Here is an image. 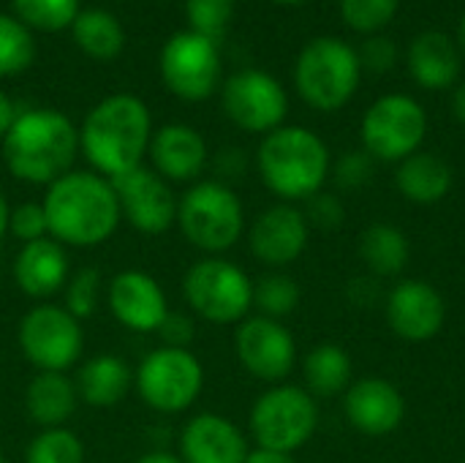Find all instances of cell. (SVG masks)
Masks as SVG:
<instances>
[{"mask_svg":"<svg viewBox=\"0 0 465 463\" xmlns=\"http://www.w3.org/2000/svg\"><path fill=\"white\" fill-rule=\"evenodd\" d=\"M49 237L65 248H98L123 224L112 180L93 169H71L41 199Z\"/></svg>","mask_w":465,"mask_h":463,"instance_id":"obj_1","label":"cell"},{"mask_svg":"<svg viewBox=\"0 0 465 463\" xmlns=\"http://www.w3.org/2000/svg\"><path fill=\"white\" fill-rule=\"evenodd\" d=\"M153 139V115L134 93L101 98L79 126V153L90 169L114 180L144 164Z\"/></svg>","mask_w":465,"mask_h":463,"instance_id":"obj_2","label":"cell"},{"mask_svg":"<svg viewBox=\"0 0 465 463\" xmlns=\"http://www.w3.org/2000/svg\"><path fill=\"white\" fill-rule=\"evenodd\" d=\"M79 128L68 115L46 106L19 109L3 136V161L11 177L27 186H52L74 169Z\"/></svg>","mask_w":465,"mask_h":463,"instance_id":"obj_3","label":"cell"},{"mask_svg":"<svg viewBox=\"0 0 465 463\" xmlns=\"http://www.w3.org/2000/svg\"><path fill=\"white\" fill-rule=\"evenodd\" d=\"M256 169L262 183L283 202L311 199L330 175V150L311 128L281 126L262 139Z\"/></svg>","mask_w":465,"mask_h":463,"instance_id":"obj_4","label":"cell"},{"mask_svg":"<svg viewBox=\"0 0 465 463\" xmlns=\"http://www.w3.org/2000/svg\"><path fill=\"white\" fill-rule=\"evenodd\" d=\"M174 226L191 248L204 257H221L245 235V210L229 183L196 180L177 199Z\"/></svg>","mask_w":465,"mask_h":463,"instance_id":"obj_5","label":"cell"},{"mask_svg":"<svg viewBox=\"0 0 465 463\" xmlns=\"http://www.w3.org/2000/svg\"><path fill=\"white\" fill-rule=\"evenodd\" d=\"M360 71L357 49L341 38L319 35L302 46L294 63V85L308 106L319 112H335L357 93Z\"/></svg>","mask_w":465,"mask_h":463,"instance_id":"obj_6","label":"cell"},{"mask_svg":"<svg viewBox=\"0 0 465 463\" xmlns=\"http://www.w3.org/2000/svg\"><path fill=\"white\" fill-rule=\"evenodd\" d=\"M183 300L210 325H240L253 308V281L223 257H202L183 276Z\"/></svg>","mask_w":465,"mask_h":463,"instance_id":"obj_7","label":"cell"},{"mask_svg":"<svg viewBox=\"0 0 465 463\" xmlns=\"http://www.w3.org/2000/svg\"><path fill=\"white\" fill-rule=\"evenodd\" d=\"M204 388V366L191 349L155 347L134 368V390L139 401L158 415L188 412Z\"/></svg>","mask_w":465,"mask_h":463,"instance_id":"obj_8","label":"cell"},{"mask_svg":"<svg viewBox=\"0 0 465 463\" xmlns=\"http://www.w3.org/2000/svg\"><path fill=\"white\" fill-rule=\"evenodd\" d=\"M319 426L316 398L297 385H272L251 407L248 428L256 448L294 453L311 442Z\"/></svg>","mask_w":465,"mask_h":463,"instance_id":"obj_9","label":"cell"},{"mask_svg":"<svg viewBox=\"0 0 465 463\" xmlns=\"http://www.w3.org/2000/svg\"><path fill=\"white\" fill-rule=\"evenodd\" d=\"M16 344L22 357L35 371L65 374L82 360L84 330L82 322L57 303H35L16 325Z\"/></svg>","mask_w":465,"mask_h":463,"instance_id":"obj_10","label":"cell"},{"mask_svg":"<svg viewBox=\"0 0 465 463\" xmlns=\"http://www.w3.org/2000/svg\"><path fill=\"white\" fill-rule=\"evenodd\" d=\"M161 79L163 87L180 101H207L221 82V52L218 44L202 33L180 30L161 49Z\"/></svg>","mask_w":465,"mask_h":463,"instance_id":"obj_11","label":"cell"},{"mask_svg":"<svg viewBox=\"0 0 465 463\" xmlns=\"http://www.w3.org/2000/svg\"><path fill=\"white\" fill-rule=\"evenodd\" d=\"M428 134V115L411 96L390 93L371 104L362 117V145L379 161H403L420 150Z\"/></svg>","mask_w":465,"mask_h":463,"instance_id":"obj_12","label":"cell"},{"mask_svg":"<svg viewBox=\"0 0 465 463\" xmlns=\"http://www.w3.org/2000/svg\"><path fill=\"white\" fill-rule=\"evenodd\" d=\"M221 104L226 117L248 134H270L283 126L289 112V96L283 85L262 71L242 68L234 71L221 90Z\"/></svg>","mask_w":465,"mask_h":463,"instance_id":"obj_13","label":"cell"},{"mask_svg":"<svg viewBox=\"0 0 465 463\" xmlns=\"http://www.w3.org/2000/svg\"><path fill=\"white\" fill-rule=\"evenodd\" d=\"M120 216L125 224H131L139 235L158 237L166 235L177 224V194L174 186L166 183L158 172L150 166H136L120 177L112 180Z\"/></svg>","mask_w":465,"mask_h":463,"instance_id":"obj_14","label":"cell"},{"mask_svg":"<svg viewBox=\"0 0 465 463\" xmlns=\"http://www.w3.org/2000/svg\"><path fill=\"white\" fill-rule=\"evenodd\" d=\"M234 352L240 366L259 382L283 385L294 371L297 344L283 322L267 317H248L234 330Z\"/></svg>","mask_w":465,"mask_h":463,"instance_id":"obj_15","label":"cell"},{"mask_svg":"<svg viewBox=\"0 0 465 463\" xmlns=\"http://www.w3.org/2000/svg\"><path fill=\"white\" fill-rule=\"evenodd\" d=\"M106 306L114 322L131 333H158L172 311L161 281L144 270L114 273L106 287Z\"/></svg>","mask_w":465,"mask_h":463,"instance_id":"obj_16","label":"cell"},{"mask_svg":"<svg viewBox=\"0 0 465 463\" xmlns=\"http://www.w3.org/2000/svg\"><path fill=\"white\" fill-rule=\"evenodd\" d=\"M308 237L311 226L305 221V213L292 202H278L251 221L248 248L262 265L278 270L302 257V251L308 248Z\"/></svg>","mask_w":465,"mask_h":463,"instance_id":"obj_17","label":"cell"},{"mask_svg":"<svg viewBox=\"0 0 465 463\" xmlns=\"http://www.w3.org/2000/svg\"><path fill=\"white\" fill-rule=\"evenodd\" d=\"M248 453V437L223 415L199 412L180 428L177 456L183 463H245Z\"/></svg>","mask_w":465,"mask_h":463,"instance_id":"obj_18","label":"cell"},{"mask_svg":"<svg viewBox=\"0 0 465 463\" xmlns=\"http://www.w3.org/2000/svg\"><path fill=\"white\" fill-rule=\"evenodd\" d=\"M387 319L395 336L406 341H430L447 322V303L436 287L420 278L401 281L387 300Z\"/></svg>","mask_w":465,"mask_h":463,"instance_id":"obj_19","label":"cell"},{"mask_svg":"<svg viewBox=\"0 0 465 463\" xmlns=\"http://www.w3.org/2000/svg\"><path fill=\"white\" fill-rule=\"evenodd\" d=\"M150 169L172 186H191L207 166V142L188 123H166L153 131L150 139Z\"/></svg>","mask_w":465,"mask_h":463,"instance_id":"obj_20","label":"cell"},{"mask_svg":"<svg viewBox=\"0 0 465 463\" xmlns=\"http://www.w3.org/2000/svg\"><path fill=\"white\" fill-rule=\"evenodd\" d=\"M68 276H71L68 248L52 237H41L19 246L11 262V278L16 289L38 303H46L49 297L60 295Z\"/></svg>","mask_w":465,"mask_h":463,"instance_id":"obj_21","label":"cell"},{"mask_svg":"<svg viewBox=\"0 0 465 463\" xmlns=\"http://www.w3.org/2000/svg\"><path fill=\"white\" fill-rule=\"evenodd\" d=\"M406 415L401 390L387 379H360L346 393V418L365 437L392 434Z\"/></svg>","mask_w":465,"mask_h":463,"instance_id":"obj_22","label":"cell"},{"mask_svg":"<svg viewBox=\"0 0 465 463\" xmlns=\"http://www.w3.org/2000/svg\"><path fill=\"white\" fill-rule=\"evenodd\" d=\"M74 388L82 404L93 409H109L125 401L134 390V368L120 355H93L76 368Z\"/></svg>","mask_w":465,"mask_h":463,"instance_id":"obj_23","label":"cell"},{"mask_svg":"<svg viewBox=\"0 0 465 463\" xmlns=\"http://www.w3.org/2000/svg\"><path fill=\"white\" fill-rule=\"evenodd\" d=\"M409 71L425 90H447L460 76V49L441 30L420 33L409 46Z\"/></svg>","mask_w":465,"mask_h":463,"instance_id":"obj_24","label":"cell"},{"mask_svg":"<svg viewBox=\"0 0 465 463\" xmlns=\"http://www.w3.org/2000/svg\"><path fill=\"white\" fill-rule=\"evenodd\" d=\"M74 379L60 371H35L25 388V412L38 428H63L76 412Z\"/></svg>","mask_w":465,"mask_h":463,"instance_id":"obj_25","label":"cell"},{"mask_svg":"<svg viewBox=\"0 0 465 463\" xmlns=\"http://www.w3.org/2000/svg\"><path fill=\"white\" fill-rule=\"evenodd\" d=\"M398 191L414 205H436L452 188V166L436 156L417 150L414 156L403 158L395 172Z\"/></svg>","mask_w":465,"mask_h":463,"instance_id":"obj_26","label":"cell"},{"mask_svg":"<svg viewBox=\"0 0 465 463\" xmlns=\"http://www.w3.org/2000/svg\"><path fill=\"white\" fill-rule=\"evenodd\" d=\"M76 46L93 60H114L125 46V30L106 8H82L71 25Z\"/></svg>","mask_w":465,"mask_h":463,"instance_id":"obj_27","label":"cell"},{"mask_svg":"<svg viewBox=\"0 0 465 463\" xmlns=\"http://www.w3.org/2000/svg\"><path fill=\"white\" fill-rule=\"evenodd\" d=\"M360 257L373 276H401L409 262V237L392 224H373L360 237Z\"/></svg>","mask_w":465,"mask_h":463,"instance_id":"obj_28","label":"cell"},{"mask_svg":"<svg viewBox=\"0 0 465 463\" xmlns=\"http://www.w3.org/2000/svg\"><path fill=\"white\" fill-rule=\"evenodd\" d=\"M305 390L316 398H332L349 388L351 379V360L343 347L338 344H319L308 352L305 363Z\"/></svg>","mask_w":465,"mask_h":463,"instance_id":"obj_29","label":"cell"},{"mask_svg":"<svg viewBox=\"0 0 465 463\" xmlns=\"http://www.w3.org/2000/svg\"><path fill=\"white\" fill-rule=\"evenodd\" d=\"M297 306H300V284L292 276L272 270L253 281V308L259 311V317L281 322L283 317L294 314Z\"/></svg>","mask_w":465,"mask_h":463,"instance_id":"obj_30","label":"cell"},{"mask_svg":"<svg viewBox=\"0 0 465 463\" xmlns=\"http://www.w3.org/2000/svg\"><path fill=\"white\" fill-rule=\"evenodd\" d=\"M16 19L30 30L44 33H60L74 25L79 8V0H11Z\"/></svg>","mask_w":465,"mask_h":463,"instance_id":"obj_31","label":"cell"},{"mask_svg":"<svg viewBox=\"0 0 465 463\" xmlns=\"http://www.w3.org/2000/svg\"><path fill=\"white\" fill-rule=\"evenodd\" d=\"M84 458L82 439L65 426L41 428L25 450V463H84Z\"/></svg>","mask_w":465,"mask_h":463,"instance_id":"obj_32","label":"cell"},{"mask_svg":"<svg viewBox=\"0 0 465 463\" xmlns=\"http://www.w3.org/2000/svg\"><path fill=\"white\" fill-rule=\"evenodd\" d=\"M35 57V41L30 30L8 14H0V76H16L30 68Z\"/></svg>","mask_w":465,"mask_h":463,"instance_id":"obj_33","label":"cell"},{"mask_svg":"<svg viewBox=\"0 0 465 463\" xmlns=\"http://www.w3.org/2000/svg\"><path fill=\"white\" fill-rule=\"evenodd\" d=\"M101 273L95 267H79L76 273L68 276L65 287H63V308L68 314H74L79 322L90 319L98 311L101 303Z\"/></svg>","mask_w":465,"mask_h":463,"instance_id":"obj_34","label":"cell"},{"mask_svg":"<svg viewBox=\"0 0 465 463\" xmlns=\"http://www.w3.org/2000/svg\"><path fill=\"white\" fill-rule=\"evenodd\" d=\"M401 0H341V14L343 22L357 30L376 35L381 33L398 14Z\"/></svg>","mask_w":465,"mask_h":463,"instance_id":"obj_35","label":"cell"},{"mask_svg":"<svg viewBox=\"0 0 465 463\" xmlns=\"http://www.w3.org/2000/svg\"><path fill=\"white\" fill-rule=\"evenodd\" d=\"M234 3L237 0H185V16L191 30L218 44L234 16Z\"/></svg>","mask_w":465,"mask_h":463,"instance_id":"obj_36","label":"cell"},{"mask_svg":"<svg viewBox=\"0 0 465 463\" xmlns=\"http://www.w3.org/2000/svg\"><path fill=\"white\" fill-rule=\"evenodd\" d=\"M8 235L16 237L22 246L49 237V226H46V216H44V205L41 202H22L16 207H11L8 216Z\"/></svg>","mask_w":465,"mask_h":463,"instance_id":"obj_37","label":"cell"},{"mask_svg":"<svg viewBox=\"0 0 465 463\" xmlns=\"http://www.w3.org/2000/svg\"><path fill=\"white\" fill-rule=\"evenodd\" d=\"M373 177V156L371 153H360V150H351V153H343L335 164V180L341 188L346 191H354V188H362L368 186Z\"/></svg>","mask_w":465,"mask_h":463,"instance_id":"obj_38","label":"cell"},{"mask_svg":"<svg viewBox=\"0 0 465 463\" xmlns=\"http://www.w3.org/2000/svg\"><path fill=\"white\" fill-rule=\"evenodd\" d=\"M305 202H308V207H305L302 213H305L308 226H316V229H322V232H332V229L343 226L346 210H343V205H341L338 196L322 194V191H319V194H313V196L305 199Z\"/></svg>","mask_w":465,"mask_h":463,"instance_id":"obj_39","label":"cell"},{"mask_svg":"<svg viewBox=\"0 0 465 463\" xmlns=\"http://www.w3.org/2000/svg\"><path fill=\"white\" fill-rule=\"evenodd\" d=\"M357 57H360V68H368L373 74H387L398 63V46L392 38L376 33L362 44Z\"/></svg>","mask_w":465,"mask_h":463,"instance_id":"obj_40","label":"cell"},{"mask_svg":"<svg viewBox=\"0 0 465 463\" xmlns=\"http://www.w3.org/2000/svg\"><path fill=\"white\" fill-rule=\"evenodd\" d=\"M161 344L163 347H174V349H191L193 338H196V322L191 314L183 311H169L163 325L158 327Z\"/></svg>","mask_w":465,"mask_h":463,"instance_id":"obj_41","label":"cell"},{"mask_svg":"<svg viewBox=\"0 0 465 463\" xmlns=\"http://www.w3.org/2000/svg\"><path fill=\"white\" fill-rule=\"evenodd\" d=\"M215 169H218V175H221V177H215V180H221V183L234 180L237 175H242L245 158H242L240 150H223V153L218 156V161H215Z\"/></svg>","mask_w":465,"mask_h":463,"instance_id":"obj_42","label":"cell"},{"mask_svg":"<svg viewBox=\"0 0 465 463\" xmlns=\"http://www.w3.org/2000/svg\"><path fill=\"white\" fill-rule=\"evenodd\" d=\"M245 463H297L292 453H278V450H267V448H253L248 453Z\"/></svg>","mask_w":465,"mask_h":463,"instance_id":"obj_43","label":"cell"},{"mask_svg":"<svg viewBox=\"0 0 465 463\" xmlns=\"http://www.w3.org/2000/svg\"><path fill=\"white\" fill-rule=\"evenodd\" d=\"M16 106H14V101L0 90V139L5 136V131L11 128V123H14V117H16Z\"/></svg>","mask_w":465,"mask_h":463,"instance_id":"obj_44","label":"cell"},{"mask_svg":"<svg viewBox=\"0 0 465 463\" xmlns=\"http://www.w3.org/2000/svg\"><path fill=\"white\" fill-rule=\"evenodd\" d=\"M134 463H183V458L169 450H150V453H142Z\"/></svg>","mask_w":465,"mask_h":463,"instance_id":"obj_45","label":"cell"},{"mask_svg":"<svg viewBox=\"0 0 465 463\" xmlns=\"http://www.w3.org/2000/svg\"><path fill=\"white\" fill-rule=\"evenodd\" d=\"M8 216H11V205H8L5 191L0 188V243H3V237L8 235Z\"/></svg>","mask_w":465,"mask_h":463,"instance_id":"obj_46","label":"cell"},{"mask_svg":"<svg viewBox=\"0 0 465 463\" xmlns=\"http://www.w3.org/2000/svg\"><path fill=\"white\" fill-rule=\"evenodd\" d=\"M452 112H455V117L465 126V82L455 90V96H452Z\"/></svg>","mask_w":465,"mask_h":463,"instance_id":"obj_47","label":"cell"},{"mask_svg":"<svg viewBox=\"0 0 465 463\" xmlns=\"http://www.w3.org/2000/svg\"><path fill=\"white\" fill-rule=\"evenodd\" d=\"M458 46L465 52V11L463 16H460V22H458Z\"/></svg>","mask_w":465,"mask_h":463,"instance_id":"obj_48","label":"cell"},{"mask_svg":"<svg viewBox=\"0 0 465 463\" xmlns=\"http://www.w3.org/2000/svg\"><path fill=\"white\" fill-rule=\"evenodd\" d=\"M275 3H281V5H297V3H302V0H275Z\"/></svg>","mask_w":465,"mask_h":463,"instance_id":"obj_49","label":"cell"},{"mask_svg":"<svg viewBox=\"0 0 465 463\" xmlns=\"http://www.w3.org/2000/svg\"><path fill=\"white\" fill-rule=\"evenodd\" d=\"M0 463H11V461H8V458H5V456L0 453Z\"/></svg>","mask_w":465,"mask_h":463,"instance_id":"obj_50","label":"cell"}]
</instances>
